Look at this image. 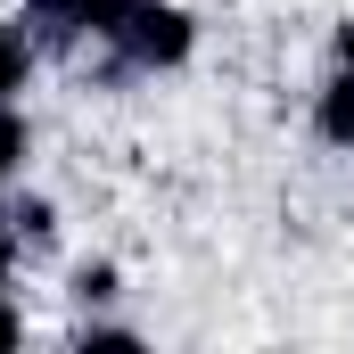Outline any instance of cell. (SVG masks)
<instances>
[{
    "label": "cell",
    "instance_id": "1",
    "mask_svg": "<svg viewBox=\"0 0 354 354\" xmlns=\"http://www.w3.org/2000/svg\"><path fill=\"white\" fill-rule=\"evenodd\" d=\"M189 50H198V17H189L181 0H132L124 25L107 33V66H115V75H165Z\"/></svg>",
    "mask_w": 354,
    "mask_h": 354
},
{
    "label": "cell",
    "instance_id": "2",
    "mask_svg": "<svg viewBox=\"0 0 354 354\" xmlns=\"http://www.w3.org/2000/svg\"><path fill=\"white\" fill-rule=\"evenodd\" d=\"M313 132L354 157V66H330V83H322V99H313Z\"/></svg>",
    "mask_w": 354,
    "mask_h": 354
},
{
    "label": "cell",
    "instance_id": "3",
    "mask_svg": "<svg viewBox=\"0 0 354 354\" xmlns=\"http://www.w3.org/2000/svg\"><path fill=\"white\" fill-rule=\"evenodd\" d=\"M33 66H41L33 25H25V17H17V25H0V99H17V91L33 83Z\"/></svg>",
    "mask_w": 354,
    "mask_h": 354
},
{
    "label": "cell",
    "instance_id": "4",
    "mask_svg": "<svg viewBox=\"0 0 354 354\" xmlns=\"http://www.w3.org/2000/svg\"><path fill=\"white\" fill-rule=\"evenodd\" d=\"M0 223H8V239H17V248H33V256L58 239V206H50V198H8V206H0Z\"/></svg>",
    "mask_w": 354,
    "mask_h": 354
},
{
    "label": "cell",
    "instance_id": "5",
    "mask_svg": "<svg viewBox=\"0 0 354 354\" xmlns=\"http://www.w3.org/2000/svg\"><path fill=\"white\" fill-rule=\"evenodd\" d=\"M25 149H33V124L17 115V99H0V181L25 165Z\"/></svg>",
    "mask_w": 354,
    "mask_h": 354
},
{
    "label": "cell",
    "instance_id": "6",
    "mask_svg": "<svg viewBox=\"0 0 354 354\" xmlns=\"http://www.w3.org/2000/svg\"><path fill=\"white\" fill-rule=\"evenodd\" d=\"M115 288H124V272L107 264V256H99V264H75V305H83V313H91V305H107Z\"/></svg>",
    "mask_w": 354,
    "mask_h": 354
},
{
    "label": "cell",
    "instance_id": "7",
    "mask_svg": "<svg viewBox=\"0 0 354 354\" xmlns=\"http://www.w3.org/2000/svg\"><path fill=\"white\" fill-rule=\"evenodd\" d=\"M75 346H83V354H132V346H140V330H115V322H83V330H75Z\"/></svg>",
    "mask_w": 354,
    "mask_h": 354
},
{
    "label": "cell",
    "instance_id": "8",
    "mask_svg": "<svg viewBox=\"0 0 354 354\" xmlns=\"http://www.w3.org/2000/svg\"><path fill=\"white\" fill-rule=\"evenodd\" d=\"M17 338H25V322H17V305H8V297H0V354L17 346Z\"/></svg>",
    "mask_w": 354,
    "mask_h": 354
},
{
    "label": "cell",
    "instance_id": "9",
    "mask_svg": "<svg viewBox=\"0 0 354 354\" xmlns=\"http://www.w3.org/2000/svg\"><path fill=\"white\" fill-rule=\"evenodd\" d=\"M17 256H25V248H17V239H8V223H0V297H8V272H17Z\"/></svg>",
    "mask_w": 354,
    "mask_h": 354
},
{
    "label": "cell",
    "instance_id": "10",
    "mask_svg": "<svg viewBox=\"0 0 354 354\" xmlns=\"http://www.w3.org/2000/svg\"><path fill=\"white\" fill-rule=\"evenodd\" d=\"M330 66H354V17L338 25V41H330Z\"/></svg>",
    "mask_w": 354,
    "mask_h": 354
}]
</instances>
